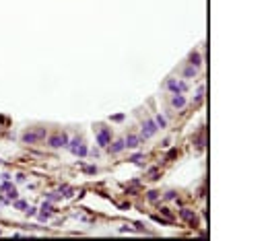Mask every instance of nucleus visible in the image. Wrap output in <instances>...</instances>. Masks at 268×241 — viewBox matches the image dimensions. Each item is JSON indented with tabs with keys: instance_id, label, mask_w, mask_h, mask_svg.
<instances>
[{
	"instance_id": "nucleus-11",
	"label": "nucleus",
	"mask_w": 268,
	"mask_h": 241,
	"mask_svg": "<svg viewBox=\"0 0 268 241\" xmlns=\"http://www.w3.org/2000/svg\"><path fill=\"white\" fill-rule=\"evenodd\" d=\"M184 74H186L188 79H190V76H196V68H194V66H190V68H186V72H184Z\"/></svg>"
},
{
	"instance_id": "nucleus-6",
	"label": "nucleus",
	"mask_w": 268,
	"mask_h": 241,
	"mask_svg": "<svg viewBox=\"0 0 268 241\" xmlns=\"http://www.w3.org/2000/svg\"><path fill=\"white\" fill-rule=\"evenodd\" d=\"M155 124H153V122H147V130H142V136L145 138H149V136H153V134H155Z\"/></svg>"
},
{
	"instance_id": "nucleus-7",
	"label": "nucleus",
	"mask_w": 268,
	"mask_h": 241,
	"mask_svg": "<svg viewBox=\"0 0 268 241\" xmlns=\"http://www.w3.org/2000/svg\"><path fill=\"white\" fill-rule=\"evenodd\" d=\"M138 140H140L138 136H128L124 144H126V146H130V148H134V146H138Z\"/></svg>"
},
{
	"instance_id": "nucleus-8",
	"label": "nucleus",
	"mask_w": 268,
	"mask_h": 241,
	"mask_svg": "<svg viewBox=\"0 0 268 241\" xmlns=\"http://www.w3.org/2000/svg\"><path fill=\"white\" fill-rule=\"evenodd\" d=\"M190 64H192V66H200V56L192 54V56H190Z\"/></svg>"
},
{
	"instance_id": "nucleus-3",
	"label": "nucleus",
	"mask_w": 268,
	"mask_h": 241,
	"mask_svg": "<svg viewBox=\"0 0 268 241\" xmlns=\"http://www.w3.org/2000/svg\"><path fill=\"white\" fill-rule=\"evenodd\" d=\"M97 142H99L101 146H105V144L109 142V130H107V128L99 132V136H97Z\"/></svg>"
},
{
	"instance_id": "nucleus-1",
	"label": "nucleus",
	"mask_w": 268,
	"mask_h": 241,
	"mask_svg": "<svg viewBox=\"0 0 268 241\" xmlns=\"http://www.w3.org/2000/svg\"><path fill=\"white\" fill-rule=\"evenodd\" d=\"M45 136V132L43 130H37V132H33V134H23V142H35V140H39V138H43Z\"/></svg>"
},
{
	"instance_id": "nucleus-12",
	"label": "nucleus",
	"mask_w": 268,
	"mask_h": 241,
	"mask_svg": "<svg viewBox=\"0 0 268 241\" xmlns=\"http://www.w3.org/2000/svg\"><path fill=\"white\" fill-rule=\"evenodd\" d=\"M157 124L161 126V128H165V126H167V122H165V118H161V116H157Z\"/></svg>"
},
{
	"instance_id": "nucleus-10",
	"label": "nucleus",
	"mask_w": 268,
	"mask_h": 241,
	"mask_svg": "<svg viewBox=\"0 0 268 241\" xmlns=\"http://www.w3.org/2000/svg\"><path fill=\"white\" fill-rule=\"evenodd\" d=\"M126 144H124V140H120V142H116V146H111V153H120V150L124 148Z\"/></svg>"
},
{
	"instance_id": "nucleus-4",
	"label": "nucleus",
	"mask_w": 268,
	"mask_h": 241,
	"mask_svg": "<svg viewBox=\"0 0 268 241\" xmlns=\"http://www.w3.org/2000/svg\"><path fill=\"white\" fill-rule=\"evenodd\" d=\"M167 87L171 89V91H175V93L186 91V85H184V83H175V81H169V83H167Z\"/></svg>"
},
{
	"instance_id": "nucleus-2",
	"label": "nucleus",
	"mask_w": 268,
	"mask_h": 241,
	"mask_svg": "<svg viewBox=\"0 0 268 241\" xmlns=\"http://www.w3.org/2000/svg\"><path fill=\"white\" fill-rule=\"evenodd\" d=\"M66 142H68V136L66 134H58V136L50 138V144H52V146H64Z\"/></svg>"
},
{
	"instance_id": "nucleus-5",
	"label": "nucleus",
	"mask_w": 268,
	"mask_h": 241,
	"mask_svg": "<svg viewBox=\"0 0 268 241\" xmlns=\"http://www.w3.org/2000/svg\"><path fill=\"white\" fill-rule=\"evenodd\" d=\"M171 103H173V107H177V109H182V107L186 105V97H182L180 93H177V95L173 97V101H171Z\"/></svg>"
},
{
	"instance_id": "nucleus-9",
	"label": "nucleus",
	"mask_w": 268,
	"mask_h": 241,
	"mask_svg": "<svg viewBox=\"0 0 268 241\" xmlns=\"http://www.w3.org/2000/svg\"><path fill=\"white\" fill-rule=\"evenodd\" d=\"M182 217H184L186 221H196V217H194V212H190V210H184V212H182Z\"/></svg>"
}]
</instances>
